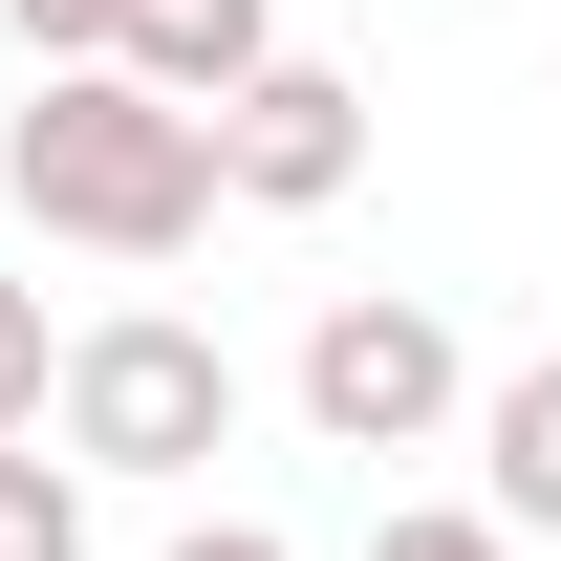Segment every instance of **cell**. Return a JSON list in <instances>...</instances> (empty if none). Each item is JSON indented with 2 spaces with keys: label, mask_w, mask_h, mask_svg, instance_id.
<instances>
[{
  "label": "cell",
  "mask_w": 561,
  "mask_h": 561,
  "mask_svg": "<svg viewBox=\"0 0 561 561\" xmlns=\"http://www.w3.org/2000/svg\"><path fill=\"white\" fill-rule=\"evenodd\" d=\"M44 432L87 476H195V454H238V346L173 324V302H108L66 346V389H44Z\"/></svg>",
  "instance_id": "obj_2"
},
{
  "label": "cell",
  "mask_w": 561,
  "mask_h": 561,
  "mask_svg": "<svg viewBox=\"0 0 561 561\" xmlns=\"http://www.w3.org/2000/svg\"><path fill=\"white\" fill-rule=\"evenodd\" d=\"M0 22H22V66H108L130 44V0H0Z\"/></svg>",
  "instance_id": "obj_10"
},
{
  "label": "cell",
  "mask_w": 561,
  "mask_h": 561,
  "mask_svg": "<svg viewBox=\"0 0 561 561\" xmlns=\"http://www.w3.org/2000/svg\"><path fill=\"white\" fill-rule=\"evenodd\" d=\"M216 173H238V195H260V216H324V195H346V173H367V87L280 44L260 87H216Z\"/></svg>",
  "instance_id": "obj_4"
},
{
  "label": "cell",
  "mask_w": 561,
  "mask_h": 561,
  "mask_svg": "<svg viewBox=\"0 0 561 561\" xmlns=\"http://www.w3.org/2000/svg\"><path fill=\"white\" fill-rule=\"evenodd\" d=\"M0 195L44 216V238H87V260H195L238 173H216V108H173V87H130V66H22Z\"/></svg>",
  "instance_id": "obj_1"
},
{
  "label": "cell",
  "mask_w": 561,
  "mask_h": 561,
  "mask_svg": "<svg viewBox=\"0 0 561 561\" xmlns=\"http://www.w3.org/2000/svg\"><path fill=\"white\" fill-rule=\"evenodd\" d=\"M454 411H476V367H454V324H432L411 280H346L302 324V432L324 454H432Z\"/></svg>",
  "instance_id": "obj_3"
},
{
  "label": "cell",
  "mask_w": 561,
  "mask_h": 561,
  "mask_svg": "<svg viewBox=\"0 0 561 561\" xmlns=\"http://www.w3.org/2000/svg\"><path fill=\"white\" fill-rule=\"evenodd\" d=\"M44 389H66V346H44V280H0V432H44Z\"/></svg>",
  "instance_id": "obj_9"
},
{
  "label": "cell",
  "mask_w": 561,
  "mask_h": 561,
  "mask_svg": "<svg viewBox=\"0 0 561 561\" xmlns=\"http://www.w3.org/2000/svg\"><path fill=\"white\" fill-rule=\"evenodd\" d=\"M0 561H87V454H22L0 432Z\"/></svg>",
  "instance_id": "obj_7"
},
{
  "label": "cell",
  "mask_w": 561,
  "mask_h": 561,
  "mask_svg": "<svg viewBox=\"0 0 561 561\" xmlns=\"http://www.w3.org/2000/svg\"><path fill=\"white\" fill-rule=\"evenodd\" d=\"M173 561H280V540H260V518H195V540H173Z\"/></svg>",
  "instance_id": "obj_11"
},
{
  "label": "cell",
  "mask_w": 561,
  "mask_h": 561,
  "mask_svg": "<svg viewBox=\"0 0 561 561\" xmlns=\"http://www.w3.org/2000/svg\"><path fill=\"white\" fill-rule=\"evenodd\" d=\"M476 496L518 518V540H561V367H496L476 389Z\"/></svg>",
  "instance_id": "obj_6"
},
{
  "label": "cell",
  "mask_w": 561,
  "mask_h": 561,
  "mask_svg": "<svg viewBox=\"0 0 561 561\" xmlns=\"http://www.w3.org/2000/svg\"><path fill=\"white\" fill-rule=\"evenodd\" d=\"M367 561H518V518H496V496H389Z\"/></svg>",
  "instance_id": "obj_8"
},
{
  "label": "cell",
  "mask_w": 561,
  "mask_h": 561,
  "mask_svg": "<svg viewBox=\"0 0 561 561\" xmlns=\"http://www.w3.org/2000/svg\"><path fill=\"white\" fill-rule=\"evenodd\" d=\"M130 87H173V108H216V87L280 66V0H130V44H108Z\"/></svg>",
  "instance_id": "obj_5"
}]
</instances>
